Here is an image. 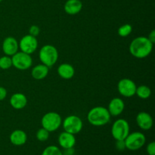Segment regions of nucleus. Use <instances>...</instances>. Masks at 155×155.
<instances>
[{"label":"nucleus","instance_id":"f257e3e1","mask_svg":"<svg viewBox=\"0 0 155 155\" xmlns=\"http://www.w3.org/2000/svg\"><path fill=\"white\" fill-rule=\"evenodd\" d=\"M154 44L145 36L135 38L129 47L130 53L136 58H145L151 53Z\"/></svg>","mask_w":155,"mask_h":155},{"label":"nucleus","instance_id":"f03ea898","mask_svg":"<svg viewBox=\"0 0 155 155\" xmlns=\"http://www.w3.org/2000/svg\"><path fill=\"white\" fill-rule=\"evenodd\" d=\"M110 117L106 107L98 106L89 110L87 114V120L92 126L102 127L110 122Z\"/></svg>","mask_w":155,"mask_h":155},{"label":"nucleus","instance_id":"7ed1b4c3","mask_svg":"<svg viewBox=\"0 0 155 155\" xmlns=\"http://www.w3.org/2000/svg\"><path fill=\"white\" fill-rule=\"evenodd\" d=\"M39 57L42 64L48 68H51L58 59V51L54 45H45L40 48Z\"/></svg>","mask_w":155,"mask_h":155},{"label":"nucleus","instance_id":"20e7f679","mask_svg":"<svg viewBox=\"0 0 155 155\" xmlns=\"http://www.w3.org/2000/svg\"><path fill=\"white\" fill-rule=\"evenodd\" d=\"M62 124L61 117L56 112H48L43 115L41 120L42 128L49 133L58 130Z\"/></svg>","mask_w":155,"mask_h":155},{"label":"nucleus","instance_id":"39448f33","mask_svg":"<svg viewBox=\"0 0 155 155\" xmlns=\"http://www.w3.org/2000/svg\"><path fill=\"white\" fill-rule=\"evenodd\" d=\"M126 148L130 151H137L140 149L146 142L145 136L141 132H133L129 133L128 136L124 139Z\"/></svg>","mask_w":155,"mask_h":155},{"label":"nucleus","instance_id":"423d86ee","mask_svg":"<svg viewBox=\"0 0 155 155\" xmlns=\"http://www.w3.org/2000/svg\"><path fill=\"white\" fill-rule=\"evenodd\" d=\"M130 133L129 123L124 119L117 120L111 127V135L115 140H124Z\"/></svg>","mask_w":155,"mask_h":155},{"label":"nucleus","instance_id":"0eeeda50","mask_svg":"<svg viewBox=\"0 0 155 155\" xmlns=\"http://www.w3.org/2000/svg\"><path fill=\"white\" fill-rule=\"evenodd\" d=\"M12 66L21 71L29 69L33 64V59L30 54L23 51H18L12 56Z\"/></svg>","mask_w":155,"mask_h":155},{"label":"nucleus","instance_id":"6e6552de","mask_svg":"<svg viewBox=\"0 0 155 155\" xmlns=\"http://www.w3.org/2000/svg\"><path fill=\"white\" fill-rule=\"evenodd\" d=\"M61 124L63 125V128L65 132L73 135L78 134L80 132H81L83 127L82 120L76 115H70L67 117Z\"/></svg>","mask_w":155,"mask_h":155},{"label":"nucleus","instance_id":"1a4fd4ad","mask_svg":"<svg viewBox=\"0 0 155 155\" xmlns=\"http://www.w3.org/2000/svg\"><path fill=\"white\" fill-rule=\"evenodd\" d=\"M136 83L134 81L128 78L122 79L117 84V90L121 95L125 98H130L136 95Z\"/></svg>","mask_w":155,"mask_h":155},{"label":"nucleus","instance_id":"9d476101","mask_svg":"<svg viewBox=\"0 0 155 155\" xmlns=\"http://www.w3.org/2000/svg\"><path fill=\"white\" fill-rule=\"evenodd\" d=\"M19 48L21 51L27 54H31L34 52L38 47V41L36 37L31 35H25L18 42Z\"/></svg>","mask_w":155,"mask_h":155},{"label":"nucleus","instance_id":"9b49d317","mask_svg":"<svg viewBox=\"0 0 155 155\" xmlns=\"http://www.w3.org/2000/svg\"><path fill=\"white\" fill-rule=\"evenodd\" d=\"M19 49L18 42L15 38L8 36L4 39L2 42V51L5 54V55L11 56L18 52Z\"/></svg>","mask_w":155,"mask_h":155},{"label":"nucleus","instance_id":"f8f14e48","mask_svg":"<svg viewBox=\"0 0 155 155\" xmlns=\"http://www.w3.org/2000/svg\"><path fill=\"white\" fill-rule=\"evenodd\" d=\"M136 124L142 130H149L153 127V118L148 113L139 112L136 116Z\"/></svg>","mask_w":155,"mask_h":155},{"label":"nucleus","instance_id":"ddd939ff","mask_svg":"<svg viewBox=\"0 0 155 155\" xmlns=\"http://www.w3.org/2000/svg\"><path fill=\"white\" fill-rule=\"evenodd\" d=\"M107 109L110 116L117 117L124 112L125 109V103L121 98H114L109 102Z\"/></svg>","mask_w":155,"mask_h":155},{"label":"nucleus","instance_id":"4468645a","mask_svg":"<svg viewBox=\"0 0 155 155\" xmlns=\"http://www.w3.org/2000/svg\"><path fill=\"white\" fill-rule=\"evenodd\" d=\"M59 145L64 149L74 148L76 145L75 135H73L68 132H63L58 136Z\"/></svg>","mask_w":155,"mask_h":155},{"label":"nucleus","instance_id":"2eb2a0df","mask_svg":"<svg viewBox=\"0 0 155 155\" xmlns=\"http://www.w3.org/2000/svg\"><path fill=\"white\" fill-rule=\"evenodd\" d=\"M10 104L14 109L21 110L24 108L27 104V98L23 93H15L10 98Z\"/></svg>","mask_w":155,"mask_h":155},{"label":"nucleus","instance_id":"dca6fc26","mask_svg":"<svg viewBox=\"0 0 155 155\" xmlns=\"http://www.w3.org/2000/svg\"><path fill=\"white\" fill-rule=\"evenodd\" d=\"M9 139L12 145L15 146H21L27 142V135L24 130H14L9 136Z\"/></svg>","mask_w":155,"mask_h":155},{"label":"nucleus","instance_id":"f3484780","mask_svg":"<svg viewBox=\"0 0 155 155\" xmlns=\"http://www.w3.org/2000/svg\"><path fill=\"white\" fill-rule=\"evenodd\" d=\"M65 12L70 15L80 13L83 8V3L80 0H68L64 6Z\"/></svg>","mask_w":155,"mask_h":155},{"label":"nucleus","instance_id":"a211bd4d","mask_svg":"<svg viewBox=\"0 0 155 155\" xmlns=\"http://www.w3.org/2000/svg\"><path fill=\"white\" fill-rule=\"evenodd\" d=\"M58 74L64 80H71L75 74V70L70 64L64 63L58 68Z\"/></svg>","mask_w":155,"mask_h":155},{"label":"nucleus","instance_id":"6ab92c4d","mask_svg":"<svg viewBox=\"0 0 155 155\" xmlns=\"http://www.w3.org/2000/svg\"><path fill=\"white\" fill-rule=\"evenodd\" d=\"M49 68L45 66L43 64H37L32 69L31 76L36 80H41L45 79L48 76Z\"/></svg>","mask_w":155,"mask_h":155},{"label":"nucleus","instance_id":"aec40b11","mask_svg":"<svg viewBox=\"0 0 155 155\" xmlns=\"http://www.w3.org/2000/svg\"><path fill=\"white\" fill-rule=\"evenodd\" d=\"M136 95L142 99H147L151 95V90L148 86L142 85L136 88Z\"/></svg>","mask_w":155,"mask_h":155},{"label":"nucleus","instance_id":"412c9836","mask_svg":"<svg viewBox=\"0 0 155 155\" xmlns=\"http://www.w3.org/2000/svg\"><path fill=\"white\" fill-rule=\"evenodd\" d=\"M41 155H63V153L58 147L55 145H49L43 150Z\"/></svg>","mask_w":155,"mask_h":155},{"label":"nucleus","instance_id":"4be33fe9","mask_svg":"<svg viewBox=\"0 0 155 155\" xmlns=\"http://www.w3.org/2000/svg\"><path fill=\"white\" fill-rule=\"evenodd\" d=\"M133 31V27L130 24H126L122 25L118 29V35L121 37H127Z\"/></svg>","mask_w":155,"mask_h":155},{"label":"nucleus","instance_id":"5701e85b","mask_svg":"<svg viewBox=\"0 0 155 155\" xmlns=\"http://www.w3.org/2000/svg\"><path fill=\"white\" fill-rule=\"evenodd\" d=\"M12 67V57L4 55L0 58V68L2 70H8Z\"/></svg>","mask_w":155,"mask_h":155},{"label":"nucleus","instance_id":"b1692460","mask_svg":"<svg viewBox=\"0 0 155 155\" xmlns=\"http://www.w3.org/2000/svg\"><path fill=\"white\" fill-rule=\"evenodd\" d=\"M48 137H49V132L42 127L36 132V139L39 142H45L48 140Z\"/></svg>","mask_w":155,"mask_h":155},{"label":"nucleus","instance_id":"393cba45","mask_svg":"<svg viewBox=\"0 0 155 155\" xmlns=\"http://www.w3.org/2000/svg\"><path fill=\"white\" fill-rule=\"evenodd\" d=\"M39 33H40V29L38 26L32 25L29 29V34L31 35V36L36 37Z\"/></svg>","mask_w":155,"mask_h":155},{"label":"nucleus","instance_id":"a878e982","mask_svg":"<svg viewBox=\"0 0 155 155\" xmlns=\"http://www.w3.org/2000/svg\"><path fill=\"white\" fill-rule=\"evenodd\" d=\"M147 154L148 155H155V142H151L147 145Z\"/></svg>","mask_w":155,"mask_h":155},{"label":"nucleus","instance_id":"bb28decb","mask_svg":"<svg viewBox=\"0 0 155 155\" xmlns=\"http://www.w3.org/2000/svg\"><path fill=\"white\" fill-rule=\"evenodd\" d=\"M115 146L117 151H123L126 149V145L124 140H116V144Z\"/></svg>","mask_w":155,"mask_h":155},{"label":"nucleus","instance_id":"cd10ccee","mask_svg":"<svg viewBox=\"0 0 155 155\" xmlns=\"http://www.w3.org/2000/svg\"><path fill=\"white\" fill-rule=\"evenodd\" d=\"M7 96V90L5 88L0 86V101H2Z\"/></svg>","mask_w":155,"mask_h":155},{"label":"nucleus","instance_id":"c85d7f7f","mask_svg":"<svg viewBox=\"0 0 155 155\" xmlns=\"http://www.w3.org/2000/svg\"><path fill=\"white\" fill-rule=\"evenodd\" d=\"M148 39H149L153 44L155 42V30H152L151 32H150V33L148 34Z\"/></svg>","mask_w":155,"mask_h":155},{"label":"nucleus","instance_id":"c756f323","mask_svg":"<svg viewBox=\"0 0 155 155\" xmlns=\"http://www.w3.org/2000/svg\"><path fill=\"white\" fill-rule=\"evenodd\" d=\"M63 155H74V148H66L64 151Z\"/></svg>","mask_w":155,"mask_h":155},{"label":"nucleus","instance_id":"7c9ffc66","mask_svg":"<svg viewBox=\"0 0 155 155\" xmlns=\"http://www.w3.org/2000/svg\"><path fill=\"white\" fill-rule=\"evenodd\" d=\"M3 1V0H0V2H2Z\"/></svg>","mask_w":155,"mask_h":155}]
</instances>
